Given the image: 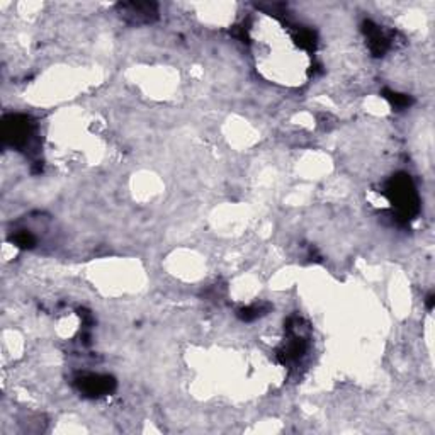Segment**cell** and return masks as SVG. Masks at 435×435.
<instances>
[{"instance_id": "7", "label": "cell", "mask_w": 435, "mask_h": 435, "mask_svg": "<svg viewBox=\"0 0 435 435\" xmlns=\"http://www.w3.org/2000/svg\"><path fill=\"white\" fill-rule=\"evenodd\" d=\"M269 309H270L269 304H254V306H248V308L240 309L238 317L240 319H243V322H254V319L264 317Z\"/></svg>"}, {"instance_id": "6", "label": "cell", "mask_w": 435, "mask_h": 435, "mask_svg": "<svg viewBox=\"0 0 435 435\" xmlns=\"http://www.w3.org/2000/svg\"><path fill=\"white\" fill-rule=\"evenodd\" d=\"M383 97L393 106L394 109H398V111L410 108V106L414 104V99H411L410 96L399 94V92H393V91H389V88H384Z\"/></svg>"}, {"instance_id": "1", "label": "cell", "mask_w": 435, "mask_h": 435, "mask_svg": "<svg viewBox=\"0 0 435 435\" xmlns=\"http://www.w3.org/2000/svg\"><path fill=\"white\" fill-rule=\"evenodd\" d=\"M384 196L389 199V203L393 204L394 210V218L399 223H408L410 220L419 215L420 211V199L419 194H416L415 184L411 180V177L408 174H399L393 175L392 179L388 180L384 188Z\"/></svg>"}, {"instance_id": "8", "label": "cell", "mask_w": 435, "mask_h": 435, "mask_svg": "<svg viewBox=\"0 0 435 435\" xmlns=\"http://www.w3.org/2000/svg\"><path fill=\"white\" fill-rule=\"evenodd\" d=\"M12 242H14L19 248H33L36 245V238H34V235L28 232V230L17 232L14 237H12Z\"/></svg>"}, {"instance_id": "3", "label": "cell", "mask_w": 435, "mask_h": 435, "mask_svg": "<svg viewBox=\"0 0 435 435\" xmlns=\"http://www.w3.org/2000/svg\"><path fill=\"white\" fill-rule=\"evenodd\" d=\"M78 392L87 398H99L116 389V379L108 374H83L75 381Z\"/></svg>"}, {"instance_id": "4", "label": "cell", "mask_w": 435, "mask_h": 435, "mask_svg": "<svg viewBox=\"0 0 435 435\" xmlns=\"http://www.w3.org/2000/svg\"><path fill=\"white\" fill-rule=\"evenodd\" d=\"M119 14L131 24H150L158 17L157 4L153 2H126L118 6Z\"/></svg>"}, {"instance_id": "2", "label": "cell", "mask_w": 435, "mask_h": 435, "mask_svg": "<svg viewBox=\"0 0 435 435\" xmlns=\"http://www.w3.org/2000/svg\"><path fill=\"white\" fill-rule=\"evenodd\" d=\"M33 131L34 123L24 114H9L4 119V141L16 148L28 145Z\"/></svg>"}, {"instance_id": "9", "label": "cell", "mask_w": 435, "mask_h": 435, "mask_svg": "<svg viewBox=\"0 0 435 435\" xmlns=\"http://www.w3.org/2000/svg\"><path fill=\"white\" fill-rule=\"evenodd\" d=\"M434 303H435V296L434 295H429L427 296V308L429 309H434Z\"/></svg>"}, {"instance_id": "5", "label": "cell", "mask_w": 435, "mask_h": 435, "mask_svg": "<svg viewBox=\"0 0 435 435\" xmlns=\"http://www.w3.org/2000/svg\"><path fill=\"white\" fill-rule=\"evenodd\" d=\"M362 33L366 34L369 50L374 56H383L389 50V38L372 21L362 22Z\"/></svg>"}]
</instances>
